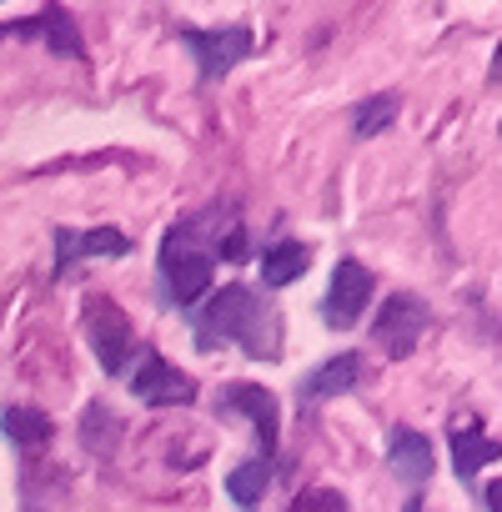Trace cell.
<instances>
[{
    "label": "cell",
    "instance_id": "6da1fadb",
    "mask_svg": "<svg viewBox=\"0 0 502 512\" xmlns=\"http://www.w3.org/2000/svg\"><path fill=\"white\" fill-rule=\"evenodd\" d=\"M241 342L246 357H282V317L246 287H221L201 307V342Z\"/></svg>",
    "mask_w": 502,
    "mask_h": 512
},
{
    "label": "cell",
    "instance_id": "7a4b0ae2",
    "mask_svg": "<svg viewBox=\"0 0 502 512\" xmlns=\"http://www.w3.org/2000/svg\"><path fill=\"white\" fill-rule=\"evenodd\" d=\"M211 272H216L211 251L196 246L191 226H176V231L166 236V246H161V277H166L171 302H176V307H196V302L211 292Z\"/></svg>",
    "mask_w": 502,
    "mask_h": 512
},
{
    "label": "cell",
    "instance_id": "3957f363",
    "mask_svg": "<svg viewBox=\"0 0 502 512\" xmlns=\"http://www.w3.org/2000/svg\"><path fill=\"white\" fill-rule=\"evenodd\" d=\"M86 337H91V352H96L101 372H126V362L136 352V332H131L126 312L111 297H91L86 302Z\"/></svg>",
    "mask_w": 502,
    "mask_h": 512
},
{
    "label": "cell",
    "instance_id": "277c9868",
    "mask_svg": "<svg viewBox=\"0 0 502 512\" xmlns=\"http://www.w3.org/2000/svg\"><path fill=\"white\" fill-rule=\"evenodd\" d=\"M422 332H427V302H417L412 292H397V297L382 302V317L372 327V342L392 362H402V357H412V347L422 342Z\"/></svg>",
    "mask_w": 502,
    "mask_h": 512
},
{
    "label": "cell",
    "instance_id": "5b68a950",
    "mask_svg": "<svg viewBox=\"0 0 502 512\" xmlns=\"http://www.w3.org/2000/svg\"><path fill=\"white\" fill-rule=\"evenodd\" d=\"M186 51L196 56L201 66V81H216L226 76L231 66H241L251 56V46H257V36H251L246 26H221V31H181Z\"/></svg>",
    "mask_w": 502,
    "mask_h": 512
},
{
    "label": "cell",
    "instance_id": "8992f818",
    "mask_svg": "<svg viewBox=\"0 0 502 512\" xmlns=\"http://www.w3.org/2000/svg\"><path fill=\"white\" fill-rule=\"evenodd\" d=\"M131 392L146 407H186V402H196V382L181 367H171L156 347H141V367L131 377Z\"/></svg>",
    "mask_w": 502,
    "mask_h": 512
},
{
    "label": "cell",
    "instance_id": "52a82bcc",
    "mask_svg": "<svg viewBox=\"0 0 502 512\" xmlns=\"http://www.w3.org/2000/svg\"><path fill=\"white\" fill-rule=\"evenodd\" d=\"M367 302H372V272L357 262V256H347V262L332 272V287H327V302H322V322L347 332V327L362 322Z\"/></svg>",
    "mask_w": 502,
    "mask_h": 512
},
{
    "label": "cell",
    "instance_id": "ba28073f",
    "mask_svg": "<svg viewBox=\"0 0 502 512\" xmlns=\"http://www.w3.org/2000/svg\"><path fill=\"white\" fill-rule=\"evenodd\" d=\"M226 407L231 412H246L257 422V437H262V462L277 452V427H282V412H277V397L257 382H231L226 387Z\"/></svg>",
    "mask_w": 502,
    "mask_h": 512
},
{
    "label": "cell",
    "instance_id": "9c48e42d",
    "mask_svg": "<svg viewBox=\"0 0 502 512\" xmlns=\"http://www.w3.org/2000/svg\"><path fill=\"white\" fill-rule=\"evenodd\" d=\"M387 467H392L397 482L422 487V482L432 477V442H427L422 432H412V427H397V432L387 437Z\"/></svg>",
    "mask_w": 502,
    "mask_h": 512
},
{
    "label": "cell",
    "instance_id": "30bf717a",
    "mask_svg": "<svg viewBox=\"0 0 502 512\" xmlns=\"http://www.w3.org/2000/svg\"><path fill=\"white\" fill-rule=\"evenodd\" d=\"M126 251H131V241L121 231H111V226H101V231H71V226H61L56 231V272H71L76 256H126Z\"/></svg>",
    "mask_w": 502,
    "mask_h": 512
},
{
    "label": "cell",
    "instance_id": "8fae6325",
    "mask_svg": "<svg viewBox=\"0 0 502 512\" xmlns=\"http://www.w3.org/2000/svg\"><path fill=\"white\" fill-rule=\"evenodd\" d=\"M357 377H362L357 352H342V357H332V362H322L317 372H307V377H302V402L342 397V392H352V387H357Z\"/></svg>",
    "mask_w": 502,
    "mask_h": 512
},
{
    "label": "cell",
    "instance_id": "7c38bea8",
    "mask_svg": "<svg viewBox=\"0 0 502 512\" xmlns=\"http://www.w3.org/2000/svg\"><path fill=\"white\" fill-rule=\"evenodd\" d=\"M497 457H502V442H492L487 432H477V422H457L452 427V467H457L462 482H472Z\"/></svg>",
    "mask_w": 502,
    "mask_h": 512
},
{
    "label": "cell",
    "instance_id": "4fadbf2b",
    "mask_svg": "<svg viewBox=\"0 0 502 512\" xmlns=\"http://www.w3.org/2000/svg\"><path fill=\"white\" fill-rule=\"evenodd\" d=\"M307 246L302 241H277L267 256H262V287H292L302 272H307Z\"/></svg>",
    "mask_w": 502,
    "mask_h": 512
},
{
    "label": "cell",
    "instance_id": "5bb4252c",
    "mask_svg": "<svg viewBox=\"0 0 502 512\" xmlns=\"http://www.w3.org/2000/svg\"><path fill=\"white\" fill-rule=\"evenodd\" d=\"M0 427H6V437L21 442V447H46V442L56 437V422H51L41 407H6Z\"/></svg>",
    "mask_w": 502,
    "mask_h": 512
},
{
    "label": "cell",
    "instance_id": "9a60e30c",
    "mask_svg": "<svg viewBox=\"0 0 502 512\" xmlns=\"http://www.w3.org/2000/svg\"><path fill=\"white\" fill-rule=\"evenodd\" d=\"M267 482H272V467H267L262 457H251V462L231 467L226 492H231V502H241V507H257V502H262V492H267Z\"/></svg>",
    "mask_w": 502,
    "mask_h": 512
},
{
    "label": "cell",
    "instance_id": "2e32d148",
    "mask_svg": "<svg viewBox=\"0 0 502 512\" xmlns=\"http://www.w3.org/2000/svg\"><path fill=\"white\" fill-rule=\"evenodd\" d=\"M397 121V96H367L362 106H357V116H352V131L362 136V141H372L377 131H387Z\"/></svg>",
    "mask_w": 502,
    "mask_h": 512
},
{
    "label": "cell",
    "instance_id": "e0dca14e",
    "mask_svg": "<svg viewBox=\"0 0 502 512\" xmlns=\"http://www.w3.org/2000/svg\"><path fill=\"white\" fill-rule=\"evenodd\" d=\"M41 36L51 41V51H66V56H86V46H81V36H76V21L66 16V11H46L41 16Z\"/></svg>",
    "mask_w": 502,
    "mask_h": 512
},
{
    "label": "cell",
    "instance_id": "ac0fdd59",
    "mask_svg": "<svg viewBox=\"0 0 502 512\" xmlns=\"http://www.w3.org/2000/svg\"><path fill=\"white\" fill-rule=\"evenodd\" d=\"M292 512H347V497L332 492V487H307V492L292 502Z\"/></svg>",
    "mask_w": 502,
    "mask_h": 512
},
{
    "label": "cell",
    "instance_id": "d6986e66",
    "mask_svg": "<svg viewBox=\"0 0 502 512\" xmlns=\"http://www.w3.org/2000/svg\"><path fill=\"white\" fill-rule=\"evenodd\" d=\"M482 497H487V512H502V482H487Z\"/></svg>",
    "mask_w": 502,
    "mask_h": 512
},
{
    "label": "cell",
    "instance_id": "ffe728a7",
    "mask_svg": "<svg viewBox=\"0 0 502 512\" xmlns=\"http://www.w3.org/2000/svg\"><path fill=\"white\" fill-rule=\"evenodd\" d=\"M492 81H502V46H497V56H492Z\"/></svg>",
    "mask_w": 502,
    "mask_h": 512
}]
</instances>
